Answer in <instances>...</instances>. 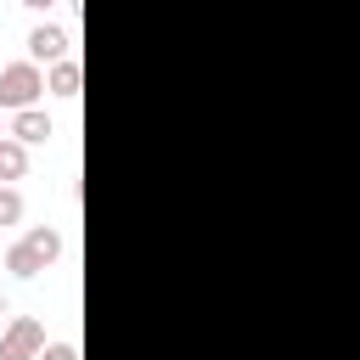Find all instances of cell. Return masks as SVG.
I'll use <instances>...</instances> for the list:
<instances>
[{
    "instance_id": "cell-1",
    "label": "cell",
    "mask_w": 360,
    "mask_h": 360,
    "mask_svg": "<svg viewBox=\"0 0 360 360\" xmlns=\"http://www.w3.org/2000/svg\"><path fill=\"white\" fill-rule=\"evenodd\" d=\"M62 259V231L56 225H28L11 248H6V270L17 276V281H34L39 270H51Z\"/></svg>"
},
{
    "instance_id": "cell-2",
    "label": "cell",
    "mask_w": 360,
    "mask_h": 360,
    "mask_svg": "<svg viewBox=\"0 0 360 360\" xmlns=\"http://www.w3.org/2000/svg\"><path fill=\"white\" fill-rule=\"evenodd\" d=\"M39 96H45V73H39V62H6L0 68V112H22V107H39Z\"/></svg>"
},
{
    "instance_id": "cell-3",
    "label": "cell",
    "mask_w": 360,
    "mask_h": 360,
    "mask_svg": "<svg viewBox=\"0 0 360 360\" xmlns=\"http://www.w3.org/2000/svg\"><path fill=\"white\" fill-rule=\"evenodd\" d=\"M45 354V326L34 315H11L0 326V360H39Z\"/></svg>"
},
{
    "instance_id": "cell-4",
    "label": "cell",
    "mask_w": 360,
    "mask_h": 360,
    "mask_svg": "<svg viewBox=\"0 0 360 360\" xmlns=\"http://www.w3.org/2000/svg\"><path fill=\"white\" fill-rule=\"evenodd\" d=\"M68 56H73V34H68L62 22H39V28H28V62L56 68V62H68Z\"/></svg>"
},
{
    "instance_id": "cell-5",
    "label": "cell",
    "mask_w": 360,
    "mask_h": 360,
    "mask_svg": "<svg viewBox=\"0 0 360 360\" xmlns=\"http://www.w3.org/2000/svg\"><path fill=\"white\" fill-rule=\"evenodd\" d=\"M51 135H56V124H51L45 107H22V112H11V141H22V146H45Z\"/></svg>"
},
{
    "instance_id": "cell-6",
    "label": "cell",
    "mask_w": 360,
    "mask_h": 360,
    "mask_svg": "<svg viewBox=\"0 0 360 360\" xmlns=\"http://www.w3.org/2000/svg\"><path fill=\"white\" fill-rule=\"evenodd\" d=\"M79 84H84L79 56H68V62H56V68L45 73V90H51V96H62V101H73V96H79Z\"/></svg>"
},
{
    "instance_id": "cell-7",
    "label": "cell",
    "mask_w": 360,
    "mask_h": 360,
    "mask_svg": "<svg viewBox=\"0 0 360 360\" xmlns=\"http://www.w3.org/2000/svg\"><path fill=\"white\" fill-rule=\"evenodd\" d=\"M22 174H28V146L6 135V141H0V186H17Z\"/></svg>"
},
{
    "instance_id": "cell-8",
    "label": "cell",
    "mask_w": 360,
    "mask_h": 360,
    "mask_svg": "<svg viewBox=\"0 0 360 360\" xmlns=\"http://www.w3.org/2000/svg\"><path fill=\"white\" fill-rule=\"evenodd\" d=\"M0 225H22V191L0 186Z\"/></svg>"
},
{
    "instance_id": "cell-9",
    "label": "cell",
    "mask_w": 360,
    "mask_h": 360,
    "mask_svg": "<svg viewBox=\"0 0 360 360\" xmlns=\"http://www.w3.org/2000/svg\"><path fill=\"white\" fill-rule=\"evenodd\" d=\"M39 360H79V349H73V343H45Z\"/></svg>"
},
{
    "instance_id": "cell-10",
    "label": "cell",
    "mask_w": 360,
    "mask_h": 360,
    "mask_svg": "<svg viewBox=\"0 0 360 360\" xmlns=\"http://www.w3.org/2000/svg\"><path fill=\"white\" fill-rule=\"evenodd\" d=\"M0 321H11V298L6 292H0Z\"/></svg>"
},
{
    "instance_id": "cell-11",
    "label": "cell",
    "mask_w": 360,
    "mask_h": 360,
    "mask_svg": "<svg viewBox=\"0 0 360 360\" xmlns=\"http://www.w3.org/2000/svg\"><path fill=\"white\" fill-rule=\"evenodd\" d=\"M6 135H11V118H0V141H6Z\"/></svg>"
}]
</instances>
